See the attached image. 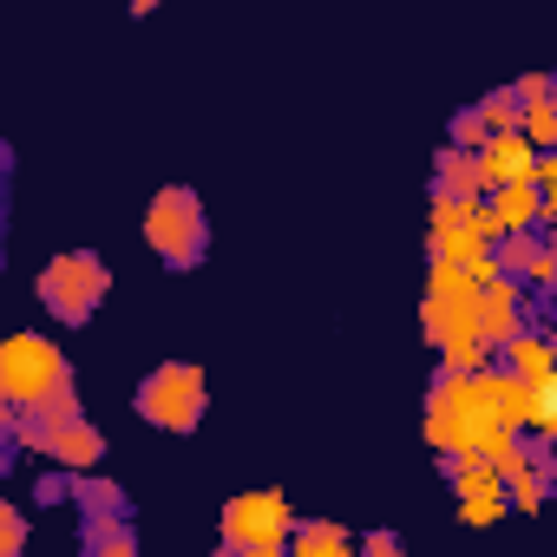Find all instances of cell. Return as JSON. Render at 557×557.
<instances>
[{
	"instance_id": "ac0fdd59",
	"label": "cell",
	"mask_w": 557,
	"mask_h": 557,
	"mask_svg": "<svg viewBox=\"0 0 557 557\" xmlns=\"http://www.w3.org/2000/svg\"><path fill=\"white\" fill-rule=\"evenodd\" d=\"M21 537H27V518L8 505V511H0V544H8V557H21Z\"/></svg>"
},
{
	"instance_id": "30bf717a",
	"label": "cell",
	"mask_w": 557,
	"mask_h": 557,
	"mask_svg": "<svg viewBox=\"0 0 557 557\" xmlns=\"http://www.w3.org/2000/svg\"><path fill=\"white\" fill-rule=\"evenodd\" d=\"M505 361H511V374H518L524 387H537V381L557 374V342H544V335H511V342H505Z\"/></svg>"
},
{
	"instance_id": "d6986e66",
	"label": "cell",
	"mask_w": 557,
	"mask_h": 557,
	"mask_svg": "<svg viewBox=\"0 0 557 557\" xmlns=\"http://www.w3.org/2000/svg\"><path fill=\"white\" fill-rule=\"evenodd\" d=\"M99 557H138V550H132V537H106V544H99Z\"/></svg>"
},
{
	"instance_id": "9c48e42d",
	"label": "cell",
	"mask_w": 557,
	"mask_h": 557,
	"mask_svg": "<svg viewBox=\"0 0 557 557\" xmlns=\"http://www.w3.org/2000/svg\"><path fill=\"white\" fill-rule=\"evenodd\" d=\"M544 210V197H537V184H505L498 190V203L485 210V236H505V230H524L531 216Z\"/></svg>"
},
{
	"instance_id": "4fadbf2b",
	"label": "cell",
	"mask_w": 557,
	"mask_h": 557,
	"mask_svg": "<svg viewBox=\"0 0 557 557\" xmlns=\"http://www.w3.org/2000/svg\"><path fill=\"white\" fill-rule=\"evenodd\" d=\"M479 158H466V151H446V164H440V197H479Z\"/></svg>"
},
{
	"instance_id": "6da1fadb",
	"label": "cell",
	"mask_w": 557,
	"mask_h": 557,
	"mask_svg": "<svg viewBox=\"0 0 557 557\" xmlns=\"http://www.w3.org/2000/svg\"><path fill=\"white\" fill-rule=\"evenodd\" d=\"M0 394H8L14 407L60 400L66 394V355L47 335H8V348H0Z\"/></svg>"
},
{
	"instance_id": "52a82bcc",
	"label": "cell",
	"mask_w": 557,
	"mask_h": 557,
	"mask_svg": "<svg viewBox=\"0 0 557 557\" xmlns=\"http://www.w3.org/2000/svg\"><path fill=\"white\" fill-rule=\"evenodd\" d=\"M537 158L544 151H531V138L524 132H498V138H485V151H479V177L485 184H537Z\"/></svg>"
},
{
	"instance_id": "5bb4252c",
	"label": "cell",
	"mask_w": 557,
	"mask_h": 557,
	"mask_svg": "<svg viewBox=\"0 0 557 557\" xmlns=\"http://www.w3.org/2000/svg\"><path fill=\"white\" fill-rule=\"evenodd\" d=\"M524 426H537V433L557 440V374L537 381V387H524Z\"/></svg>"
},
{
	"instance_id": "ffe728a7",
	"label": "cell",
	"mask_w": 557,
	"mask_h": 557,
	"mask_svg": "<svg viewBox=\"0 0 557 557\" xmlns=\"http://www.w3.org/2000/svg\"><path fill=\"white\" fill-rule=\"evenodd\" d=\"M368 557H400V550H394V537H368Z\"/></svg>"
},
{
	"instance_id": "ba28073f",
	"label": "cell",
	"mask_w": 557,
	"mask_h": 557,
	"mask_svg": "<svg viewBox=\"0 0 557 557\" xmlns=\"http://www.w3.org/2000/svg\"><path fill=\"white\" fill-rule=\"evenodd\" d=\"M479 335H485V342L524 335V329H518V283H505V275L479 289Z\"/></svg>"
},
{
	"instance_id": "7c38bea8",
	"label": "cell",
	"mask_w": 557,
	"mask_h": 557,
	"mask_svg": "<svg viewBox=\"0 0 557 557\" xmlns=\"http://www.w3.org/2000/svg\"><path fill=\"white\" fill-rule=\"evenodd\" d=\"M289 557H355V544L335 531V524H302L289 537Z\"/></svg>"
},
{
	"instance_id": "7a4b0ae2",
	"label": "cell",
	"mask_w": 557,
	"mask_h": 557,
	"mask_svg": "<svg viewBox=\"0 0 557 557\" xmlns=\"http://www.w3.org/2000/svg\"><path fill=\"white\" fill-rule=\"evenodd\" d=\"M197 407H203V381H197V368H184V361L158 368V374L138 387V413H145L151 426L190 433V426H197Z\"/></svg>"
},
{
	"instance_id": "277c9868",
	"label": "cell",
	"mask_w": 557,
	"mask_h": 557,
	"mask_svg": "<svg viewBox=\"0 0 557 557\" xmlns=\"http://www.w3.org/2000/svg\"><path fill=\"white\" fill-rule=\"evenodd\" d=\"M145 236H151V249L164 256V262H190L197 256V243H203V210H197V197L190 190H158L151 197V216H145Z\"/></svg>"
},
{
	"instance_id": "8992f818",
	"label": "cell",
	"mask_w": 557,
	"mask_h": 557,
	"mask_svg": "<svg viewBox=\"0 0 557 557\" xmlns=\"http://www.w3.org/2000/svg\"><path fill=\"white\" fill-rule=\"evenodd\" d=\"M453 485H459V518H466V524H498V518H505V505H511L505 472H498V466H485V459H459Z\"/></svg>"
},
{
	"instance_id": "8fae6325",
	"label": "cell",
	"mask_w": 557,
	"mask_h": 557,
	"mask_svg": "<svg viewBox=\"0 0 557 557\" xmlns=\"http://www.w3.org/2000/svg\"><path fill=\"white\" fill-rule=\"evenodd\" d=\"M66 472H86L92 459H99V433L86 426V420H53V446H47Z\"/></svg>"
},
{
	"instance_id": "e0dca14e",
	"label": "cell",
	"mask_w": 557,
	"mask_h": 557,
	"mask_svg": "<svg viewBox=\"0 0 557 557\" xmlns=\"http://www.w3.org/2000/svg\"><path fill=\"white\" fill-rule=\"evenodd\" d=\"M537 197H544V210H557V151L537 158Z\"/></svg>"
},
{
	"instance_id": "44dd1931",
	"label": "cell",
	"mask_w": 557,
	"mask_h": 557,
	"mask_svg": "<svg viewBox=\"0 0 557 557\" xmlns=\"http://www.w3.org/2000/svg\"><path fill=\"white\" fill-rule=\"evenodd\" d=\"M243 557H283V544H256V550H243Z\"/></svg>"
},
{
	"instance_id": "5b68a950",
	"label": "cell",
	"mask_w": 557,
	"mask_h": 557,
	"mask_svg": "<svg viewBox=\"0 0 557 557\" xmlns=\"http://www.w3.org/2000/svg\"><path fill=\"white\" fill-rule=\"evenodd\" d=\"M289 524H296V518H289V498H283V492H243V498L223 505V537H230L236 550L283 544Z\"/></svg>"
},
{
	"instance_id": "2e32d148",
	"label": "cell",
	"mask_w": 557,
	"mask_h": 557,
	"mask_svg": "<svg viewBox=\"0 0 557 557\" xmlns=\"http://www.w3.org/2000/svg\"><path fill=\"white\" fill-rule=\"evenodd\" d=\"M524 138H531V151L537 145H557V99H544V106H524V125H518Z\"/></svg>"
},
{
	"instance_id": "3957f363",
	"label": "cell",
	"mask_w": 557,
	"mask_h": 557,
	"mask_svg": "<svg viewBox=\"0 0 557 557\" xmlns=\"http://www.w3.org/2000/svg\"><path fill=\"white\" fill-rule=\"evenodd\" d=\"M99 296H106V262H92V256H53L40 275V302L66 322H86Z\"/></svg>"
},
{
	"instance_id": "9a60e30c",
	"label": "cell",
	"mask_w": 557,
	"mask_h": 557,
	"mask_svg": "<svg viewBox=\"0 0 557 557\" xmlns=\"http://www.w3.org/2000/svg\"><path fill=\"white\" fill-rule=\"evenodd\" d=\"M505 472H511V498H518L524 511H537V505H544V479H537V466H531V459H511Z\"/></svg>"
}]
</instances>
